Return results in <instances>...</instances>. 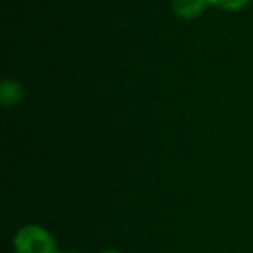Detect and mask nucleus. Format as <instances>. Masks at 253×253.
<instances>
[{"label": "nucleus", "instance_id": "nucleus-1", "mask_svg": "<svg viewBox=\"0 0 253 253\" xmlns=\"http://www.w3.org/2000/svg\"><path fill=\"white\" fill-rule=\"evenodd\" d=\"M16 253H56V239L42 225L28 224L14 238Z\"/></svg>", "mask_w": 253, "mask_h": 253}, {"label": "nucleus", "instance_id": "nucleus-2", "mask_svg": "<svg viewBox=\"0 0 253 253\" xmlns=\"http://www.w3.org/2000/svg\"><path fill=\"white\" fill-rule=\"evenodd\" d=\"M207 4H208V0H173L172 2L175 14L184 19L198 18V16L205 11Z\"/></svg>", "mask_w": 253, "mask_h": 253}, {"label": "nucleus", "instance_id": "nucleus-3", "mask_svg": "<svg viewBox=\"0 0 253 253\" xmlns=\"http://www.w3.org/2000/svg\"><path fill=\"white\" fill-rule=\"evenodd\" d=\"M23 87L12 78H5L0 85V101L4 106H14L21 101Z\"/></svg>", "mask_w": 253, "mask_h": 253}, {"label": "nucleus", "instance_id": "nucleus-4", "mask_svg": "<svg viewBox=\"0 0 253 253\" xmlns=\"http://www.w3.org/2000/svg\"><path fill=\"white\" fill-rule=\"evenodd\" d=\"M208 4L222 11H239L250 4V0H208Z\"/></svg>", "mask_w": 253, "mask_h": 253}, {"label": "nucleus", "instance_id": "nucleus-5", "mask_svg": "<svg viewBox=\"0 0 253 253\" xmlns=\"http://www.w3.org/2000/svg\"><path fill=\"white\" fill-rule=\"evenodd\" d=\"M99 253H120V252H116V250H104V252H99Z\"/></svg>", "mask_w": 253, "mask_h": 253}, {"label": "nucleus", "instance_id": "nucleus-6", "mask_svg": "<svg viewBox=\"0 0 253 253\" xmlns=\"http://www.w3.org/2000/svg\"><path fill=\"white\" fill-rule=\"evenodd\" d=\"M56 253H61V252H56Z\"/></svg>", "mask_w": 253, "mask_h": 253}]
</instances>
